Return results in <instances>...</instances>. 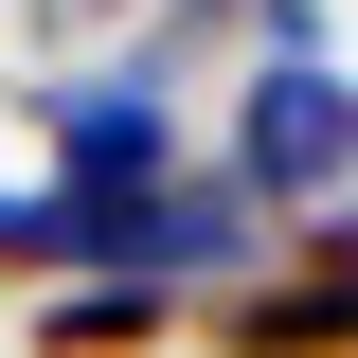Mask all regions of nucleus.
Returning a JSON list of instances; mask_svg holds the SVG:
<instances>
[{
	"label": "nucleus",
	"mask_w": 358,
	"mask_h": 358,
	"mask_svg": "<svg viewBox=\"0 0 358 358\" xmlns=\"http://www.w3.org/2000/svg\"><path fill=\"white\" fill-rule=\"evenodd\" d=\"M215 162L268 197V233L341 215V197H358V72H341V54H251V72H233V143H215Z\"/></svg>",
	"instance_id": "obj_1"
},
{
	"label": "nucleus",
	"mask_w": 358,
	"mask_h": 358,
	"mask_svg": "<svg viewBox=\"0 0 358 358\" xmlns=\"http://www.w3.org/2000/svg\"><path fill=\"white\" fill-rule=\"evenodd\" d=\"M197 341L215 358H358V197L305 215V233H268L215 305H197Z\"/></svg>",
	"instance_id": "obj_2"
},
{
	"label": "nucleus",
	"mask_w": 358,
	"mask_h": 358,
	"mask_svg": "<svg viewBox=\"0 0 358 358\" xmlns=\"http://www.w3.org/2000/svg\"><path fill=\"white\" fill-rule=\"evenodd\" d=\"M179 162H197L179 90H143V72H54L36 90V179H72V197H162Z\"/></svg>",
	"instance_id": "obj_3"
},
{
	"label": "nucleus",
	"mask_w": 358,
	"mask_h": 358,
	"mask_svg": "<svg viewBox=\"0 0 358 358\" xmlns=\"http://www.w3.org/2000/svg\"><path fill=\"white\" fill-rule=\"evenodd\" d=\"M18 341H36V358H162V341H197V305L143 287V268H90V287H54Z\"/></svg>",
	"instance_id": "obj_4"
},
{
	"label": "nucleus",
	"mask_w": 358,
	"mask_h": 358,
	"mask_svg": "<svg viewBox=\"0 0 358 358\" xmlns=\"http://www.w3.org/2000/svg\"><path fill=\"white\" fill-rule=\"evenodd\" d=\"M36 36H143V0H36Z\"/></svg>",
	"instance_id": "obj_5"
}]
</instances>
